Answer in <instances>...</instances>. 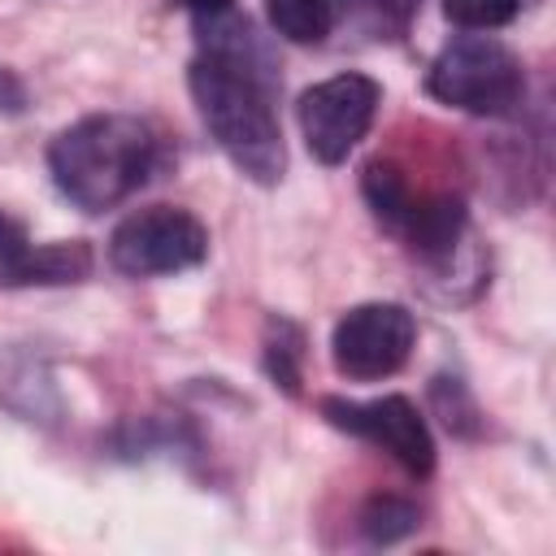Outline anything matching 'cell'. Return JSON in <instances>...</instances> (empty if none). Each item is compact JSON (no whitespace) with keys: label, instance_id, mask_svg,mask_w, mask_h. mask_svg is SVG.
<instances>
[{"label":"cell","instance_id":"3957f363","mask_svg":"<svg viewBox=\"0 0 556 556\" xmlns=\"http://www.w3.org/2000/svg\"><path fill=\"white\" fill-rule=\"evenodd\" d=\"M426 91L473 117H508L526 96L521 61L491 35H460L439 48L426 70Z\"/></svg>","mask_w":556,"mask_h":556},{"label":"cell","instance_id":"52a82bcc","mask_svg":"<svg viewBox=\"0 0 556 556\" xmlns=\"http://www.w3.org/2000/svg\"><path fill=\"white\" fill-rule=\"evenodd\" d=\"M321 417L334 430H348L374 447H382L395 465H404L413 478H426L434 469V439L426 417L408 395H382V400H343L321 395Z\"/></svg>","mask_w":556,"mask_h":556},{"label":"cell","instance_id":"ac0fdd59","mask_svg":"<svg viewBox=\"0 0 556 556\" xmlns=\"http://www.w3.org/2000/svg\"><path fill=\"white\" fill-rule=\"evenodd\" d=\"M17 239H26V235H22V226H17V222H9V217L0 213V248H9V243H17Z\"/></svg>","mask_w":556,"mask_h":556},{"label":"cell","instance_id":"7c38bea8","mask_svg":"<svg viewBox=\"0 0 556 556\" xmlns=\"http://www.w3.org/2000/svg\"><path fill=\"white\" fill-rule=\"evenodd\" d=\"M300 365H304V330L287 317H269V326H265V374L287 395H300Z\"/></svg>","mask_w":556,"mask_h":556},{"label":"cell","instance_id":"9c48e42d","mask_svg":"<svg viewBox=\"0 0 556 556\" xmlns=\"http://www.w3.org/2000/svg\"><path fill=\"white\" fill-rule=\"evenodd\" d=\"M465 200L452 195V191H417V200L408 204L404 222L395 226V239H404L421 261L430 265H443L452 261L460 235H465Z\"/></svg>","mask_w":556,"mask_h":556},{"label":"cell","instance_id":"e0dca14e","mask_svg":"<svg viewBox=\"0 0 556 556\" xmlns=\"http://www.w3.org/2000/svg\"><path fill=\"white\" fill-rule=\"evenodd\" d=\"M191 17H222V13H230L235 9V0H178Z\"/></svg>","mask_w":556,"mask_h":556},{"label":"cell","instance_id":"8992f818","mask_svg":"<svg viewBox=\"0 0 556 556\" xmlns=\"http://www.w3.org/2000/svg\"><path fill=\"white\" fill-rule=\"evenodd\" d=\"M413 343H417L413 313L404 304L374 300V304L348 308L334 321L330 356L343 378L374 382V378H391L395 369H404V361L413 356Z\"/></svg>","mask_w":556,"mask_h":556},{"label":"cell","instance_id":"8fae6325","mask_svg":"<svg viewBox=\"0 0 556 556\" xmlns=\"http://www.w3.org/2000/svg\"><path fill=\"white\" fill-rule=\"evenodd\" d=\"M269 26L291 43H321L334 26L330 0H265Z\"/></svg>","mask_w":556,"mask_h":556},{"label":"cell","instance_id":"9a60e30c","mask_svg":"<svg viewBox=\"0 0 556 556\" xmlns=\"http://www.w3.org/2000/svg\"><path fill=\"white\" fill-rule=\"evenodd\" d=\"M521 13V0H443V17L465 30H495Z\"/></svg>","mask_w":556,"mask_h":556},{"label":"cell","instance_id":"7a4b0ae2","mask_svg":"<svg viewBox=\"0 0 556 556\" xmlns=\"http://www.w3.org/2000/svg\"><path fill=\"white\" fill-rule=\"evenodd\" d=\"M161 139L135 113H91L65 126L48 148L56 191L83 213H104L130 200L156 169Z\"/></svg>","mask_w":556,"mask_h":556},{"label":"cell","instance_id":"5b68a950","mask_svg":"<svg viewBox=\"0 0 556 556\" xmlns=\"http://www.w3.org/2000/svg\"><path fill=\"white\" fill-rule=\"evenodd\" d=\"M378 104H382V87L369 74H334L326 83H313L295 104L308 152L321 165L348 161V152L374 126Z\"/></svg>","mask_w":556,"mask_h":556},{"label":"cell","instance_id":"277c9868","mask_svg":"<svg viewBox=\"0 0 556 556\" xmlns=\"http://www.w3.org/2000/svg\"><path fill=\"white\" fill-rule=\"evenodd\" d=\"M208 230L195 213L174 204H152L117 222L109 235V265L126 278H161L204 265Z\"/></svg>","mask_w":556,"mask_h":556},{"label":"cell","instance_id":"30bf717a","mask_svg":"<svg viewBox=\"0 0 556 556\" xmlns=\"http://www.w3.org/2000/svg\"><path fill=\"white\" fill-rule=\"evenodd\" d=\"M361 195H365L369 213L378 217V226L395 235V226L404 222L408 204L417 200V187L408 182V174L395 161H369L365 174H361Z\"/></svg>","mask_w":556,"mask_h":556},{"label":"cell","instance_id":"6da1fadb","mask_svg":"<svg viewBox=\"0 0 556 556\" xmlns=\"http://www.w3.org/2000/svg\"><path fill=\"white\" fill-rule=\"evenodd\" d=\"M195 35L200 52L187 70V87L200 122L243 178L274 187L287 169V148L274 113L278 70L261 35L235 9L222 17H195Z\"/></svg>","mask_w":556,"mask_h":556},{"label":"cell","instance_id":"2e32d148","mask_svg":"<svg viewBox=\"0 0 556 556\" xmlns=\"http://www.w3.org/2000/svg\"><path fill=\"white\" fill-rule=\"evenodd\" d=\"M352 4H356V13H361L365 30L378 35V39L404 35L408 22H413L417 9H421V0H352Z\"/></svg>","mask_w":556,"mask_h":556},{"label":"cell","instance_id":"5bb4252c","mask_svg":"<svg viewBox=\"0 0 556 556\" xmlns=\"http://www.w3.org/2000/svg\"><path fill=\"white\" fill-rule=\"evenodd\" d=\"M430 400H434V408L452 434H478L482 417H478V404L469 400V391L460 387V378H434Z\"/></svg>","mask_w":556,"mask_h":556},{"label":"cell","instance_id":"4fadbf2b","mask_svg":"<svg viewBox=\"0 0 556 556\" xmlns=\"http://www.w3.org/2000/svg\"><path fill=\"white\" fill-rule=\"evenodd\" d=\"M356 526H361V534L369 543H395V539H404V534H413L421 526V513L400 495H374L361 508Z\"/></svg>","mask_w":556,"mask_h":556},{"label":"cell","instance_id":"ba28073f","mask_svg":"<svg viewBox=\"0 0 556 556\" xmlns=\"http://www.w3.org/2000/svg\"><path fill=\"white\" fill-rule=\"evenodd\" d=\"M96 256L83 239H56V243H30L17 239L0 248V287H61L83 282L91 274Z\"/></svg>","mask_w":556,"mask_h":556}]
</instances>
